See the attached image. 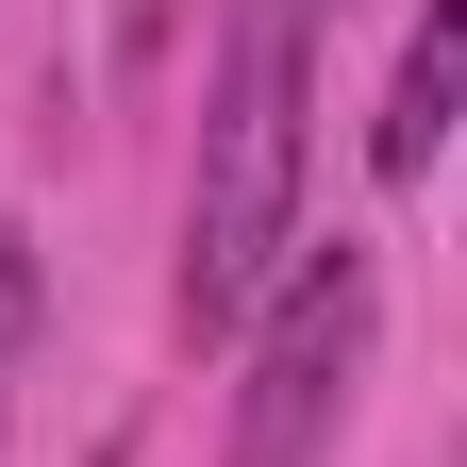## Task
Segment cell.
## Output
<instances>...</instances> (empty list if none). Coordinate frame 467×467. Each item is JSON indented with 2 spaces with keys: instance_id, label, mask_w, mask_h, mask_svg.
Wrapping results in <instances>:
<instances>
[{
  "instance_id": "1",
  "label": "cell",
  "mask_w": 467,
  "mask_h": 467,
  "mask_svg": "<svg viewBox=\"0 0 467 467\" xmlns=\"http://www.w3.org/2000/svg\"><path fill=\"white\" fill-rule=\"evenodd\" d=\"M317 17L234 0L217 84H201V184H184V334H251V301L301 251V167H317Z\"/></svg>"
},
{
  "instance_id": "5",
  "label": "cell",
  "mask_w": 467,
  "mask_h": 467,
  "mask_svg": "<svg viewBox=\"0 0 467 467\" xmlns=\"http://www.w3.org/2000/svg\"><path fill=\"white\" fill-rule=\"evenodd\" d=\"M301 17H350V0H301Z\"/></svg>"
},
{
  "instance_id": "2",
  "label": "cell",
  "mask_w": 467,
  "mask_h": 467,
  "mask_svg": "<svg viewBox=\"0 0 467 467\" xmlns=\"http://www.w3.org/2000/svg\"><path fill=\"white\" fill-rule=\"evenodd\" d=\"M368 317H384V267L350 251H284V284L251 301V400H234V467H317L350 418V368H368Z\"/></svg>"
},
{
  "instance_id": "3",
  "label": "cell",
  "mask_w": 467,
  "mask_h": 467,
  "mask_svg": "<svg viewBox=\"0 0 467 467\" xmlns=\"http://www.w3.org/2000/svg\"><path fill=\"white\" fill-rule=\"evenodd\" d=\"M451 100H467V0H418V34H400V67H384V117H368V167H384V184H434Z\"/></svg>"
},
{
  "instance_id": "4",
  "label": "cell",
  "mask_w": 467,
  "mask_h": 467,
  "mask_svg": "<svg viewBox=\"0 0 467 467\" xmlns=\"http://www.w3.org/2000/svg\"><path fill=\"white\" fill-rule=\"evenodd\" d=\"M34 317H50V284H34V234L0 217V400H17V368H34Z\"/></svg>"
}]
</instances>
